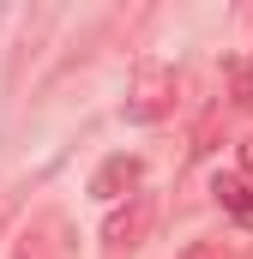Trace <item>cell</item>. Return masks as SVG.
Segmentation results:
<instances>
[{"label": "cell", "mask_w": 253, "mask_h": 259, "mask_svg": "<svg viewBox=\"0 0 253 259\" xmlns=\"http://www.w3.org/2000/svg\"><path fill=\"white\" fill-rule=\"evenodd\" d=\"M175 91H181L175 66H139V78H133V91H126V115H133V121H163V115L175 109Z\"/></svg>", "instance_id": "obj_1"}, {"label": "cell", "mask_w": 253, "mask_h": 259, "mask_svg": "<svg viewBox=\"0 0 253 259\" xmlns=\"http://www.w3.org/2000/svg\"><path fill=\"white\" fill-rule=\"evenodd\" d=\"M145 229H151V199L133 193L121 211L103 223V259H133V253H139V241H145Z\"/></svg>", "instance_id": "obj_2"}, {"label": "cell", "mask_w": 253, "mask_h": 259, "mask_svg": "<svg viewBox=\"0 0 253 259\" xmlns=\"http://www.w3.org/2000/svg\"><path fill=\"white\" fill-rule=\"evenodd\" d=\"M139 175H145V163H139V157H109V163L91 175V193H97V199H133Z\"/></svg>", "instance_id": "obj_3"}, {"label": "cell", "mask_w": 253, "mask_h": 259, "mask_svg": "<svg viewBox=\"0 0 253 259\" xmlns=\"http://www.w3.org/2000/svg\"><path fill=\"white\" fill-rule=\"evenodd\" d=\"M61 235H66V223H61V217H43V223H30V229L18 235V259H66Z\"/></svg>", "instance_id": "obj_4"}, {"label": "cell", "mask_w": 253, "mask_h": 259, "mask_svg": "<svg viewBox=\"0 0 253 259\" xmlns=\"http://www.w3.org/2000/svg\"><path fill=\"white\" fill-rule=\"evenodd\" d=\"M211 193H217V205H223L229 217H241V223L253 217V187L241 181V175H217V181H211Z\"/></svg>", "instance_id": "obj_5"}, {"label": "cell", "mask_w": 253, "mask_h": 259, "mask_svg": "<svg viewBox=\"0 0 253 259\" xmlns=\"http://www.w3.org/2000/svg\"><path fill=\"white\" fill-rule=\"evenodd\" d=\"M181 259H229V247H223V241H199V247H187Z\"/></svg>", "instance_id": "obj_6"}, {"label": "cell", "mask_w": 253, "mask_h": 259, "mask_svg": "<svg viewBox=\"0 0 253 259\" xmlns=\"http://www.w3.org/2000/svg\"><path fill=\"white\" fill-rule=\"evenodd\" d=\"M241 181H247V187H253V133H247V139H241Z\"/></svg>", "instance_id": "obj_7"}, {"label": "cell", "mask_w": 253, "mask_h": 259, "mask_svg": "<svg viewBox=\"0 0 253 259\" xmlns=\"http://www.w3.org/2000/svg\"><path fill=\"white\" fill-rule=\"evenodd\" d=\"M235 84H241V103L253 109V78H247V72H235Z\"/></svg>", "instance_id": "obj_8"}]
</instances>
